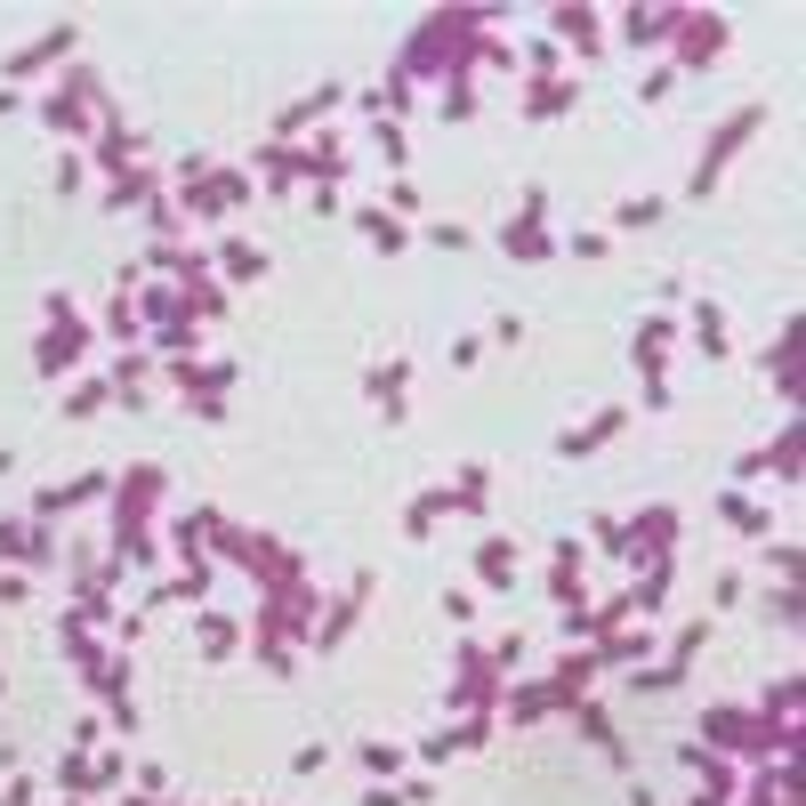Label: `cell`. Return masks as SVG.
Here are the masks:
<instances>
[{"label":"cell","mask_w":806,"mask_h":806,"mask_svg":"<svg viewBox=\"0 0 806 806\" xmlns=\"http://www.w3.org/2000/svg\"><path fill=\"white\" fill-rule=\"evenodd\" d=\"M81 347H89V330H81L73 315H57V330L40 339V380H65V371L81 363Z\"/></svg>","instance_id":"cell-3"},{"label":"cell","mask_w":806,"mask_h":806,"mask_svg":"<svg viewBox=\"0 0 806 806\" xmlns=\"http://www.w3.org/2000/svg\"><path fill=\"white\" fill-rule=\"evenodd\" d=\"M444 492H452V508L484 516V501H492V468H484V460H468V468H460V477H452Z\"/></svg>","instance_id":"cell-11"},{"label":"cell","mask_w":806,"mask_h":806,"mask_svg":"<svg viewBox=\"0 0 806 806\" xmlns=\"http://www.w3.org/2000/svg\"><path fill=\"white\" fill-rule=\"evenodd\" d=\"M356 226H363L371 251H404V242H411V226H404L396 210H356Z\"/></svg>","instance_id":"cell-13"},{"label":"cell","mask_w":806,"mask_h":806,"mask_svg":"<svg viewBox=\"0 0 806 806\" xmlns=\"http://www.w3.org/2000/svg\"><path fill=\"white\" fill-rule=\"evenodd\" d=\"M677 549V508H646V516H629V565H661V556Z\"/></svg>","instance_id":"cell-2"},{"label":"cell","mask_w":806,"mask_h":806,"mask_svg":"<svg viewBox=\"0 0 806 806\" xmlns=\"http://www.w3.org/2000/svg\"><path fill=\"white\" fill-rule=\"evenodd\" d=\"M146 194H154V178H146V170H121V178L106 185V210H130V202H146Z\"/></svg>","instance_id":"cell-24"},{"label":"cell","mask_w":806,"mask_h":806,"mask_svg":"<svg viewBox=\"0 0 806 806\" xmlns=\"http://www.w3.org/2000/svg\"><path fill=\"white\" fill-rule=\"evenodd\" d=\"M16 106H25V97H16V89H0V121H9V113H16Z\"/></svg>","instance_id":"cell-42"},{"label":"cell","mask_w":806,"mask_h":806,"mask_svg":"<svg viewBox=\"0 0 806 806\" xmlns=\"http://www.w3.org/2000/svg\"><path fill=\"white\" fill-rule=\"evenodd\" d=\"M565 251H573V258H605V251H613V234H573Z\"/></svg>","instance_id":"cell-37"},{"label":"cell","mask_w":806,"mask_h":806,"mask_svg":"<svg viewBox=\"0 0 806 806\" xmlns=\"http://www.w3.org/2000/svg\"><path fill=\"white\" fill-rule=\"evenodd\" d=\"M767 622H774V629H798V589H791V581L767 597Z\"/></svg>","instance_id":"cell-30"},{"label":"cell","mask_w":806,"mask_h":806,"mask_svg":"<svg viewBox=\"0 0 806 806\" xmlns=\"http://www.w3.org/2000/svg\"><path fill=\"white\" fill-rule=\"evenodd\" d=\"M501 251H508V258H549L556 242L541 234V218H508V226H501Z\"/></svg>","instance_id":"cell-12"},{"label":"cell","mask_w":806,"mask_h":806,"mask_svg":"<svg viewBox=\"0 0 806 806\" xmlns=\"http://www.w3.org/2000/svg\"><path fill=\"white\" fill-rule=\"evenodd\" d=\"M710 57H726V16L686 9V49H677V65H710Z\"/></svg>","instance_id":"cell-4"},{"label":"cell","mask_w":806,"mask_h":806,"mask_svg":"<svg viewBox=\"0 0 806 806\" xmlns=\"http://www.w3.org/2000/svg\"><path fill=\"white\" fill-rule=\"evenodd\" d=\"M363 597H371V573H363V581H347V597H339V605H330L323 613V622H315V646L330 653V646H339V637L347 629H356V613H363Z\"/></svg>","instance_id":"cell-7"},{"label":"cell","mask_w":806,"mask_h":806,"mask_svg":"<svg viewBox=\"0 0 806 806\" xmlns=\"http://www.w3.org/2000/svg\"><path fill=\"white\" fill-rule=\"evenodd\" d=\"M661 210H670L661 194H629L622 210H613V226H622V234H646V226H661Z\"/></svg>","instance_id":"cell-17"},{"label":"cell","mask_w":806,"mask_h":806,"mask_svg":"<svg viewBox=\"0 0 806 806\" xmlns=\"http://www.w3.org/2000/svg\"><path fill=\"white\" fill-rule=\"evenodd\" d=\"M492 694H501V686H492V653L468 646V653H460V686H452V701H460V710H484Z\"/></svg>","instance_id":"cell-8"},{"label":"cell","mask_w":806,"mask_h":806,"mask_svg":"<svg viewBox=\"0 0 806 806\" xmlns=\"http://www.w3.org/2000/svg\"><path fill=\"white\" fill-rule=\"evenodd\" d=\"M701 646H710V622H686V629H677V646H670V670H686Z\"/></svg>","instance_id":"cell-27"},{"label":"cell","mask_w":806,"mask_h":806,"mask_svg":"<svg viewBox=\"0 0 806 806\" xmlns=\"http://www.w3.org/2000/svg\"><path fill=\"white\" fill-rule=\"evenodd\" d=\"M556 33H565V49H581V57L605 49V16L597 9H556Z\"/></svg>","instance_id":"cell-10"},{"label":"cell","mask_w":806,"mask_h":806,"mask_svg":"<svg viewBox=\"0 0 806 806\" xmlns=\"http://www.w3.org/2000/svg\"><path fill=\"white\" fill-rule=\"evenodd\" d=\"M371 146H380V161L396 170V161H404V121H371Z\"/></svg>","instance_id":"cell-28"},{"label":"cell","mask_w":806,"mask_h":806,"mask_svg":"<svg viewBox=\"0 0 806 806\" xmlns=\"http://www.w3.org/2000/svg\"><path fill=\"white\" fill-rule=\"evenodd\" d=\"M226 275H234V282L266 275V251H251V242H226Z\"/></svg>","instance_id":"cell-26"},{"label":"cell","mask_w":806,"mask_h":806,"mask_svg":"<svg viewBox=\"0 0 806 806\" xmlns=\"http://www.w3.org/2000/svg\"><path fill=\"white\" fill-rule=\"evenodd\" d=\"M477 113V89H468V81H444V121H468Z\"/></svg>","instance_id":"cell-31"},{"label":"cell","mask_w":806,"mask_h":806,"mask_svg":"<svg viewBox=\"0 0 806 806\" xmlns=\"http://www.w3.org/2000/svg\"><path fill=\"white\" fill-rule=\"evenodd\" d=\"M501 701H508V718H549V710H556V694H549V686H508Z\"/></svg>","instance_id":"cell-22"},{"label":"cell","mask_w":806,"mask_h":806,"mask_svg":"<svg viewBox=\"0 0 806 806\" xmlns=\"http://www.w3.org/2000/svg\"><path fill=\"white\" fill-rule=\"evenodd\" d=\"M0 565H25V525H0Z\"/></svg>","instance_id":"cell-36"},{"label":"cell","mask_w":806,"mask_h":806,"mask_svg":"<svg viewBox=\"0 0 806 806\" xmlns=\"http://www.w3.org/2000/svg\"><path fill=\"white\" fill-rule=\"evenodd\" d=\"M25 589H33L25 573H9V565H0V605H25Z\"/></svg>","instance_id":"cell-39"},{"label":"cell","mask_w":806,"mask_h":806,"mask_svg":"<svg viewBox=\"0 0 806 806\" xmlns=\"http://www.w3.org/2000/svg\"><path fill=\"white\" fill-rule=\"evenodd\" d=\"M718 508H726L734 525L750 532V541H767V532H774V516H767V508H750V501H742V492H726V501H718Z\"/></svg>","instance_id":"cell-25"},{"label":"cell","mask_w":806,"mask_h":806,"mask_svg":"<svg viewBox=\"0 0 806 806\" xmlns=\"http://www.w3.org/2000/svg\"><path fill=\"white\" fill-rule=\"evenodd\" d=\"M161 501V468H130V477H121V525H130L137 508H154Z\"/></svg>","instance_id":"cell-15"},{"label":"cell","mask_w":806,"mask_h":806,"mask_svg":"<svg viewBox=\"0 0 806 806\" xmlns=\"http://www.w3.org/2000/svg\"><path fill=\"white\" fill-rule=\"evenodd\" d=\"M758 130H767V106H742L734 121H718V137H710V146H701V170H694V185H686V194H694V202L710 194V185L726 178V154H734V146H750Z\"/></svg>","instance_id":"cell-1"},{"label":"cell","mask_w":806,"mask_h":806,"mask_svg":"<svg viewBox=\"0 0 806 806\" xmlns=\"http://www.w3.org/2000/svg\"><path fill=\"white\" fill-rule=\"evenodd\" d=\"M444 613H452V629H468V622H477V597H468V589H444Z\"/></svg>","instance_id":"cell-34"},{"label":"cell","mask_w":806,"mask_h":806,"mask_svg":"<svg viewBox=\"0 0 806 806\" xmlns=\"http://www.w3.org/2000/svg\"><path fill=\"white\" fill-rule=\"evenodd\" d=\"M339 97H347V89H339V81H323V89H306V97H299V106H291V113H282V137H299V130H306V121H315V113H330V106H339Z\"/></svg>","instance_id":"cell-16"},{"label":"cell","mask_w":806,"mask_h":806,"mask_svg":"<svg viewBox=\"0 0 806 806\" xmlns=\"http://www.w3.org/2000/svg\"><path fill=\"white\" fill-rule=\"evenodd\" d=\"M677 89V65H653L646 81H637V97H646V106H661V97H670Z\"/></svg>","instance_id":"cell-32"},{"label":"cell","mask_w":806,"mask_h":806,"mask_svg":"<svg viewBox=\"0 0 806 806\" xmlns=\"http://www.w3.org/2000/svg\"><path fill=\"white\" fill-rule=\"evenodd\" d=\"M629 686H637V694H677V686H686V670H670V661H661V670H637Z\"/></svg>","instance_id":"cell-29"},{"label":"cell","mask_w":806,"mask_h":806,"mask_svg":"<svg viewBox=\"0 0 806 806\" xmlns=\"http://www.w3.org/2000/svg\"><path fill=\"white\" fill-rule=\"evenodd\" d=\"M363 774L371 782H396L404 774V742H363Z\"/></svg>","instance_id":"cell-19"},{"label":"cell","mask_w":806,"mask_h":806,"mask_svg":"<svg viewBox=\"0 0 806 806\" xmlns=\"http://www.w3.org/2000/svg\"><path fill=\"white\" fill-rule=\"evenodd\" d=\"M73 40H81V25L65 16V25H49V40H33V49H16V57H9V73L25 81V73H40V65H57V57H73Z\"/></svg>","instance_id":"cell-5"},{"label":"cell","mask_w":806,"mask_h":806,"mask_svg":"<svg viewBox=\"0 0 806 806\" xmlns=\"http://www.w3.org/2000/svg\"><path fill=\"white\" fill-rule=\"evenodd\" d=\"M565 106H573V81H532V97H525V113H532V121H556Z\"/></svg>","instance_id":"cell-18"},{"label":"cell","mask_w":806,"mask_h":806,"mask_svg":"<svg viewBox=\"0 0 806 806\" xmlns=\"http://www.w3.org/2000/svg\"><path fill=\"white\" fill-rule=\"evenodd\" d=\"M194 646L210 653V661H218V653H234V622H226V613H202V622H194Z\"/></svg>","instance_id":"cell-21"},{"label":"cell","mask_w":806,"mask_h":806,"mask_svg":"<svg viewBox=\"0 0 806 806\" xmlns=\"http://www.w3.org/2000/svg\"><path fill=\"white\" fill-rule=\"evenodd\" d=\"M492 347H525V315H492Z\"/></svg>","instance_id":"cell-35"},{"label":"cell","mask_w":806,"mask_h":806,"mask_svg":"<svg viewBox=\"0 0 806 806\" xmlns=\"http://www.w3.org/2000/svg\"><path fill=\"white\" fill-rule=\"evenodd\" d=\"M477 581H484V589H516V549H508V541H484V549H477Z\"/></svg>","instance_id":"cell-14"},{"label":"cell","mask_w":806,"mask_h":806,"mask_svg":"<svg viewBox=\"0 0 806 806\" xmlns=\"http://www.w3.org/2000/svg\"><path fill=\"white\" fill-rule=\"evenodd\" d=\"M670 25H686V9H629L622 16V40H629V49H661Z\"/></svg>","instance_id":"cell-6"},{"label":"cell","mask_w":806,"mask_h":806,"mask_svg":"<svg viewBox=\"0 0 806 806\" xmlns=\"http://www.w3.org/2000/svg\"><path fill=\"white\" fill-rule=\"evenodd\" d=\"M363 806H404V791H396V782H371V791H363Z\"/></svg>","instance_id":"cell-40"},{"label":"cell","mask_w":806,"mask_h":806,"mask_svg":"<svg viewBox=\"0 0 806 806\" xmlns=\"http://www.w3.org/2000/svg\"><path fill=\"white\" fill-rule=\"evenodd\" d=\"M452 508V492L436 484V492H428V501H411V516H404V525H411V541H428V532H436V516Z\"/></svg>","instance_id":"cell-23"},{"label":"cell","mask_w":806,"mask_h":806,"mask_svg":"<svg viewBox=\"0 0 806 806\" xmlns=\"http://www.w3.org/2000/svg\"><path fill=\"white\" fill-rule=\"evenodd\" d=\"M750 806H791V774H767V782L750 791Z\"/></svg>","instance_id":"cell-33"},{"label":"cell","mask_w":806,"mask_h":806,"mask_svg":"<svg viewBox=\"0 0 806 806\" xmlns=\"http://www.w3.org/2000/svg\"><path fill=\"white\" fill-rule=\"evenodd\" d=\"M106 404H113V380H81L65 396V420H89V411H106Z\"/></svg>","instance_id":"cell-20"},{"label":"cell","mask_w":806,"mask_h":806,"mask_svg":"<svg viewBox=\"0 0 806 806\" xmlns=\"http://www.w3.org/2000/svg\"><path fill=\"white\" fill-rule=\"evenodd\" d=\"M0 806H33V782H25V774H16V782H9V791H0Z\"/></svg>","instance_id":"cell-41"},{"label":"cell","mask_w":806,"mask_h":806,"mask_svg":"<svg viewBox=\"0 0 806 806\" xmlns=\"http://www.w3.org/2000/svg\"><path fill=\"white\" fill-rule=\"evenodd\" d=\"M484 363V339H452V371H477Z\"/></svg>","instance_id":"cell-38"},{"label":"cell","mask_w":806,"mask_h":806,"mask_svg":"<svg viewBox=\"0 0 806 806\" xmlns=\"http://www.w3.org/2000/svg\"><path fill=\"white\" fill-rule=\"evenodd\" d=\"M622 428H629V411H597L589 428H573V436H556V452H565V460H589V452H597V444H613Z\"/></svg>","instance_id":"cell-9"}]
</instances>
